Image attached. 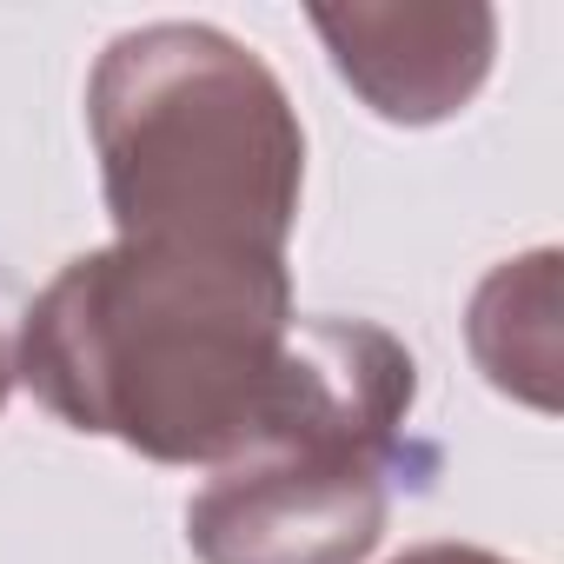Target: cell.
<instances>
[{
    "label": "cell",
    "mask_w": 564,
    "mask_h": 564,
    "mask_svg": "<svg viewBox=\"0 0 564 564\" xmlns=\"http://www.w3.org/2000/svg\"><path fill=\"white\" fill-rule=\"evenodd\" d=\"M471 352L485 379L538 412L557 405V252L505 259L471 300Z\"/></svg>",
    "instance_id": "5b68a950"
},
{
    "label": "cell",
    "mask_w": 564,
    "mask_h": 564,
    "mask_svg": "<svg viewBox=\"0 0 564 564\" xmlns=\"http://www.w3.org/2000/svg\"><path fill=\"white\" fill-rule=\"evenodd\" d=\"M419 366L372 326L313 313L286 339V392L272 438L219 465L186 505L199 564H366L386 538L392 491L419 485L438 452L412 438Z\"/></svg>",
    "instance_id": "3957f363"
},
{
    "label": "cell",
    "mask_w": 564,
    "mask_h": 564,
    "mask_svg": "<svg viewBox=\"0 0 564 564\" xmlns=\"http://www.w3.org/2000/svg\"><path fill=\"white\" fill-rule=\"evenodd\" d=\"M339 80L392 127H438L471 107L498 54L491 8H313Z\"/></svg>",
    "instance_id": "277c9868"
},
{
    "label": "cell",
    "mask_w": 564,
    "mask_h": 564,
    "mask_svg": "<svg viewBox=\"0 0 564 564\" xmlns=\"http://www.w3.org/2000/svg\"><path fill=\"white\" fill-rule=\"evenodd\" d=\"M21 326H28V293H21V279L0 265V412H8V399L21 386Z\"/></svg>",
    "instance_id": "8992f818"
},
{
    "label": "cell",
    "mask_w": 564,
    "mask_h": 564,
    "mask_svg": "<svg viewBox=\"0 0 564 564\" xmlns=\"http://www.w3.org/2000/svg\"><path fill=\"white\" fill-rule=\"evenodd\" d=\"M392 564H511V557H498L485 544H419V551H405Z\"/></svg>",
    "instance_id": "52a82bcc"
},
{
    "label": "cell",
    "mask_w": 564,
    "mask_h": 564,
    "mask_svg": "<svg viewBox=\"0 0 564 564\" xmlns=\"http://www.w3.org/2000/svg\"><path fill=\"white\" fill-rule=\"evenodd\" d=\"M87 133L120 239L286 259L306 186V127L279 74L206 21L107 41Z\"/></svg>",
    "instance_id": "7a4b0ae2"
},
{
    "label": "cell",
    "mask_w": 564,
    "mask_h": 564,
    "mask_svg": "<svg viewBox=\"0 0 564 564\" xmlns=\"http://www.w3.org/2000/svg\"><path fill=\"white\" fill-rule=\"evenodd\" d=\"M293 319L286 259L113 239L28 306L21 379L153 465H239L272 438Z\"/></svg>",
    "instance_id": "6da1fadb"
}]
</instances>
